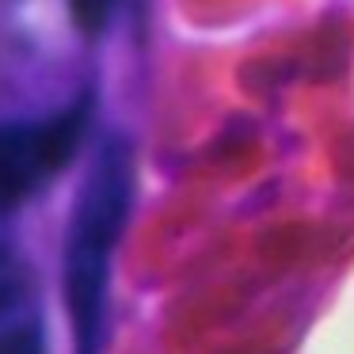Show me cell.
<instances>
[{"label":"cell","mask_w":354,"mask_h":354,"mask_svg":"<svg viewBox=\"0 0 354 354\" xmlns=\"http://www.w3.org/2000/svg\"><path fill=\"white\" fill-rule=\"evenodd\" d=\"M130 198H133L130 153H126V145L111 141L95 156L84 191L77 194L69 236H65V305H69L77 354L103 351L111 259H115L118 236H122L126 217H130Z\"/></svg>","instance_id":"6da1fadb"},{"label":"cell","mask_w":354,"mask_h":354,"mask_svg":"<svg viewBox=\"0 0 354 354\" xmlns=\"http://www.w3.org/2000/svg\"><path fill=\"white\" fill-rule=\"evenodd\" d=\"M0 354H46L42 331L31 324H16V328L0 331Z\"/></svg>","instance_id":"277c9868"},{"label":"cell","mask_w":354,"mask_h":354,"mask_svg":"<svg viewBox=\"0 0 354 354\" xmlns=\"http://www.w3.org/2000/svg\"><path fill=\"white\" fill-rule=\"evenodd\" d=\"M84 107H69L39 122L0 126V214L24 206L73 160L84 138Z\"/></svg>","instance_id":"7a4b0ae2"},{"label":"cell","mask_w":354,"mask_h":354,"mask_svg":"<svg viewBox=\"0 0 354 354\" xmlns=\"http://www.w3.org/2000/svg\"><path fill=\"white\" fill-rule=\"evenodd\" d=\"M115 8H118V0H69L73 24H77L84 35H100L103 27L111 24Z\"/></svg>","instance_id":"3957f363"}]
</instances>
